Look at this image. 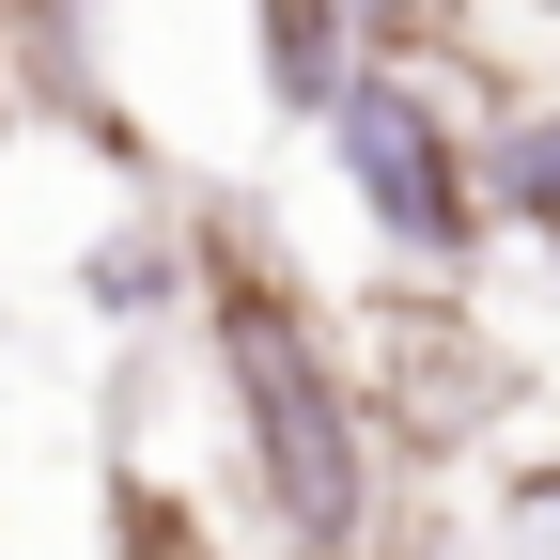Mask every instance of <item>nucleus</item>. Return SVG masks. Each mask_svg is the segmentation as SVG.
I'll return each mask as SVG.
<instances>
[{
    "mask_svg": "<svg viewBox=\"0 0 560 560\" xmlns=\"http://www.w3.org/2000/svg\"><path fill=\"white\" fill-rule=\"evenodd\" d=\"M187 280H202V359H219V405H234V452H249L280 560H374L389 405L359 374V342L312 312V280L265 249V219H202Z\"/></svg>",
    "mask_w": 560,
    "mask_h": 560,
    "instance_id": "obj_1",
    "label": "nucleus"
},
{
    "mask_svg": "<svg viewBox=\"0 0 560 560\" xmlns=\"http://www.w3.org/2000/svg\"><path fill=\"white\" fill-rule=\"evenodd\" d=\"M327 172L359 187V219L405 249V265H467L499 234V202H482V140L452 125L436 62H359V79L327 94Z\"/></svg>",
    "mask_w": 560,
    "mask_h": 560,
    "instance_id": "obj_2",
    "label": "nucleus"
},
{
    "mask_svg": "<svg viewBox=\"0 0 560 560\" xmlns=\"http://www.w3.org/2000/svg\"><path fill=\"white\" fill-rule=\"evenodd\" d=\"M0 79H16L32 109H62V125L125 140V109L94 94V0H0Z\"/></svg>",
    "mask_w": 560,
    "mask_h": 560,
    "instance_id": "obj_3",
    "label": "nucleus"
},
{
    "mask_svg": "<svg viewBox=\"0 0 560 560\" xmlns=\"http://www.w3.org/2000/svg\"><path fill=\"white\" fill-rule=\"evenodd\" d=\"M359 79V32H342V0H265V94L296 109V125H327V94Z\"/></svg>",
    "mask_w": 560,
    "mask_h": 560,
    "instance_id": "obj_4",
    "label": "nucleus"
},
{
    "mask_svg": "<svg viewBox=\"0 0 560 560\" xmlns=\"http://www.w3.org/2000/svg\"><path fill=\"white\" fill-rule=\"evenodd\" d=\"M482 202H499V219H529V234H560V94L482 125Z\"/></svg>",
    "mask_w": 560,
    "mask_h": 560,
    "instance_id": "obj_5",
    "label": "nucleus"
},
{
    "mask_svg": "<svg viewBox=\"0 0 560 560\" xmlns=\"http://www.w3.org/2000/svg\"><path fill=\"white\" fill-rule=\"evenodd\" d=\"M109 560H219V529H202L187 499H172V482H109Z\"/></svg>",
    "mask_w": 560,
    "mask_h": 560,
    "instance_id": "obj_6",
    "label": "nucleus"
},
{
    "mask_svg": "<svg viewBox=\"0 0 560 560\" xmlns=\"http://www.w3.org/2000/svg\"><path fill=\"white\" fill-rule=\"evenodd\" d=\"M359 62H452L467 47V0H342Z\"/></svg>",
    "mask_w": 560,
    "mask_h": 560,
    "instance_id": "obj_7",
    "label": "nucleus"
},
{
    "mask_svg": "<svg viewBox=\"0 0 560 560\" xmlns=\"http://www.w3.org/2000/svg\"><path fill=\"white\" fill-rule=\"evenodd\" d=\"M545 560H560V499H545Z\"/></svg>",
    "mask_w": 560,
    "mask_h": 560,
    "instance_id": "obj_8",
    "label": "nucleus"
},
{
    "mask_svg": "<svg viewBox=\"0 0 560 560\" xmlns=\"http://www.w3.org/2000/svg\"><path fill=\"white\" fill-rule=\"evenodd\" d=\"M545 265H560V234H545Z\"/></svg>",
    "mask_w": 560,
    "mask_h": 560,
    "instance_id": "obj_9",
    "label": "nucleus"
},
{
    "mask_svg": "<svg viewBox=\"0 0 560 560\" xmlns=\"http://www.w3.org/2000/svg\"><path fill=\"white\" fill-rule=\"evenodd\" d=\"M545 16H560V0H545Z\"/></svg>",
    "mask_w": 560,
    "mask_h": 560,
    "instance_id": "obj_10",
    "label": "nucleus"
}]
</instances>
